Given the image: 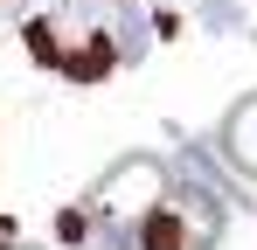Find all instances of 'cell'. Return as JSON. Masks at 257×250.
<instances>
[{
    "label": "cell",
    "instance_id": "cell-1",
    "mask_svg": "<svg viewBox=\"0 0 257 250\" xmlns=\"http://www.w3.org/2000/svg\"><path fill=\"white\" fill-rule=\"evenodd\" d=\"M104 222H125L132 250H215L222 236V195L195 167H160V160H125L97 188Z\"/></svg>",
    "mask_w": 257,
    "mask_h": 250
},
{
    "label": "cell",
    "instance_id": "cell-2",
    "mask_svg": "<svg viewBox=\"0 0 257 250\" xmlns=\"http://www.w3.org/2000/svg\"><path fill=\"white\" fill-rule=\"evenodd\" d=\"M111 21H118V0H63L56 14L28 21V49L63 77H104L111 63H125L111 42Z\"/></svg>",
    "mask_w": 257,
    "mask_h": 250
},
{
    "label": "cell",
    "instance_id": "cell-3",
    "mask_svg": "<svg viewBox=\"0 0 257 250\" xmlns=\"http://www.w3.org/2000/svg\"><path fill=\"white\" fill-rule=\"evenodd\" d=\"M222 153L243 167V174H257V97H243V104L229 111V125H222Z\"/></svg>",
    "mask_w": 257,
    "mask_h": 250
},
{
    "label": "cell",
    "instance_id": "cell-4",
    "mask_svg": "<svg viewBox=\"0 0 257 250\" xmlns=\"http://www.w3.org/2000/svg\"><path fill=\"white\" fill-rule=\"evenodd\" d=\"M139 49H146V21H139V7H132V0H118V56H139Z\"/></svg>",
    "mask_w": 257,
    "mask_h": 250
},
{
    "label": "cell",
    "instance_id": "cell-5",
    "mask_svg": "<svg viewBox=\"0 0 257 250\" xmlns=\"http://www.w3.org/2000/svg\"><path fill=\"white\" fill-rule=\"evenodd\" d=\"M202 21L229 35V28H236V0H202Z\"/></svg>",
    "mask_w": 257,
    "mask_h": 250
},
{
    "label": "cell",
    "instance_id": "cell-6",
    "mask_svg": "<svg viewBox=\"0 0 257 250\" xmlns=\"http://www.w3.org/2000/svg\"><path fill=\"white\" fill-rule=\"evenodd\" d=\"M0 250H49V243H21V236H0Z\"/></svg>",
    "mask_w": 257,
    "mask_h": 250
}]
</instances>
